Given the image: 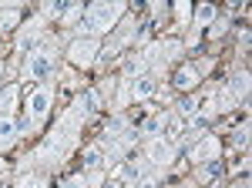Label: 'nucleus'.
<instances>
[{"instance_id": "f257e3e1", "label": "nucleus", "mask_w": 252, "mask_h": 188, "mask_svg": "<svg viewBox=\"0 0 252 188\" xmlns=\"http://www.w3.org/2000/svg\"><path fill=\"white\" fill-rule=\"evenodd\" d=\"M125 14V3H94L84 17H81V34L88 37V34H94V31H108V27H115V20Z\"/></svg>"}, {"instance_id": "f03ea898", "label": "nucleus", "mask_w": 252, "mask_h": 188, "mask_svg": "<svg viewBox=\"0 0 252 188\" xmlns=\"http://www.w3.org/2000/svg\"><path fill=\"white\" fill-rule=\"evenodd\" d=\"M51 104H54V91L51 88H37V91L31 94V114H27V121H24V128H37L44 125V118L51 114Z\"/></svg>"}, {"instance_id": "7ed1b4c3", "label": "nucleus", "mask_w": 252, "mask_h": 188, "mask_svg": "<svg viewBox=\"0 0 252 188\" xmlns=\"http://www.w3.org/2000/svg\"><path fill=\"white\" fill-rule=\"evenodd\" d=\"M54 71V54H51V47H37L34 54L24 61V77L27 81H40V77H47Z\"/></svg>"}, {"instance_id": "20e7f679", "label": "nucleus", "mask_w": 252, "mask_h": 188, "mask_svg": "<svg viewBox=\"0 0 252 188\" xmlns=\"http://www.w3.org/2000/svg\"><path fill=\"white\" fill-rule=\"evenodd\" d=\"M71 61L74 64H81V67H88L91 61H94V54H97V40H91V37H81V40H74L71 44Z\"/></svg>"}, {"instance_id": "39448f33", "label": "nucleus", "mask_w": 252, "mask_h": 188, "mask_svg": "<svg viewBox=\"0 0 252 188\" xmlns=\"http://www.w3.org/2000/svg\"><path fill=\"white\" fill-rule=\"evenodd\" d=\"M219 148H222V145H219V138L209 134V138H202V141L189 151V158H192V161H212V158H219Z\"/></svg>"}, {"instance_id": "423d86ee", "label": "nucleus", "mask_w": 252, "mask_h": 188, "mask_svg": "<svg viewBox=\"0 0 252 188\" xmlns=\"http://www.w3.org/2000/svg\"><path fill=\"white\" fill-rule=\"evenodd\" d=\"M155 91H158V81H155L152 74H138L135 81H131V97H138V101L152 97Z\"/></svg>"}, {"instance_id": "0eeeda50", "label": "nucleus", "mask_w": 252, "mask_h": 188, "mask_svg": "<svg viewBox=\"0 0 252 188\" xmlns=\"http://www.w3.org/2000/svg\"><path fill=\"white\" fill-rule=\"evenodd\" d=\"M172 155H175L172 141H152V145H148V158H152L155 165H168Z\"/></svg>"}, {"instance_id": "6e6552de", "label": "nucleus", "mask_w": 252, "mask_h": 188, "mask_svg": "<svg viewBox=\"0 0 252 188\" xmlns=\"http://www.w3.org/2000/svg\"><path fill=\"white\" fill-rule=\"evenodd\" d=\"M17 125H14V118H7V114H0V151L10 148L14 145V138H17Z\"/></svg>"}, {"instance_id": "1a4fd4ad", "label": "nucleus", "mask_w": 252, "mask_h": 188, "mask_svg": "<svg viewBox=\"0 0 252 188\" xmlns=\"http://www.w3.org/2000/svg\"><path fill=\"white\" fill-rule=\"evenodd\" d=\"M81 165L88 171H97L101 165H104V148L101 145H91V148H84V155H81Z\"/></svg>"}, {"instance_id": "9d476101", "label": "nucleus", "mask_w": 252, "mask_h": 188, "mask_svg": "<svg viewBox=\"0 0 252 188\" xmlns=\"http://www.w3.org/2000/svg\"><path fill=\"white\" fill-rule=\"evenodd\" d=\"M20 20V7L17 3H7V7H0V31H10V27H17Z\"/></svg>"}, {"instance_id": "9b49d317", "label": "nucleus", "mask_w": 252, "mask_h": 188, "mask_svg": "<svg viewBox=\"0 0 252 188\" xmlns=\"http://www.w3.org/2000/svg\"><path fill=\"white\" fill-rule=\"evenodd\" d=\"M14 104H17V84H7V88L0 91V114H7V118H10Z\"/></svg>"}, {"instance_id": "f8f14e48", "label": "nucleus", "mask_w": 252, "mask_h": 188, "mask_svg": "<svg viewBox=\"0 0 252 188\" xmlns=\"http://www.w3.org/2000/svg\"><path fill=\"white\" fill-rule=\"evenodd\" d=\"M195 81H198V71H195V67H182V71L175 74V88L189 91V88H195Z\"/></svg>"}, {"instance_id": "ddd939ff", "label": "nucleus", "mask_w": 252, "mask_h": 188, "mask_svg": "<svg viewBox=\"0 0 252 188\" xmlns=\"http://www.w3.org/2000/svg\"><path fill=\"white\" fill-rule=\"evenodd\" d=\"M232 91H235V97H246V94H249V74H246V71L232 77Z\"/></svg>"}, {"instance_id": "4468645a", "label": "nucleus", "mask_w": 252, "mask_h": 188, "mask_svg": "<svg viewBox=\"0 0 252 188\" xmlns=\"http://www.w3.org/2000/svg\"><path fill=\"white\" fill-rule=\"evenodd\" d=\"M202 175H205V178H219V175H222V161H202Z\"/></svg>"}, {"instance_id": "2eb2a0df", "label": "nucleus", "mask_w": 252, "mask_h": 188, "mask_svg": "<svg viewBox=\"0 0 252 188\" xmlns=\"http://www.w3.org/2000/svg\"><path fill=\"white\" fill-rule=\"evenodd\" d=\"M178 108H182V114H185V118H195V111H198V101H195V97H185Z\"/></svg>"}, {"instance_id": "dca6fc26", "label": "nucleus", "mask_w": 252, "mask_h": 188, "mask_svg": "<svg viewBox=\"0 0 252 188\" xmlns=\"http://www.w3.org/2000/svg\"><path fill=\"white\" fill-rule=\"evenodd\" d=\"M161 125H165V118H148L141 131H145V134H155V131H161Z\"/></svg>"}, {"instance_id": "f3484780", "label": "nucleus", "mask_w": 252, "mask_h": 188, "mask_svg": "<svg viewBox=\"0 0 252 188\" xmlns=\"http://www.w3.org/2000/svg\"><path fill=\"white\" fill-rule=\"evenodd\" d=\"M195 17L202 20V24H205V20H212L215 17V7H198V10H195Z\"/></svg>"}, {"instance_id": "a211bd4d", "label": "nucleus", "mask_w": 252, "mask_h": 188, "mask_svg": "<svg viewBox=\"0 0 252 188\" xmlns=\"http://www.w3.org/2000/svg\"><path fill=\"white\" fill-rule=\"evenodd\" d=\"M71 7H64V3H47V14L51 17H61V14H67Z\"/></svg>"}, {"instance_id": "6ab92c4d", "label": "nucleus", "mask_w": 252, "mask_h": 188, "mask_svg": "<svg viewBox=\"0 0 252 188\" xmlns=\"http://www.w3.org/2000/svg\"><path fill=\"white\" fill-rule=\"evenodd\" d=\"M61 188H88V182H84V178L78 175V178H67V182H64Z\"/></svg>"}, {"instance_id": "aec40b11", "label": "nucleus", "mask_w": 252, "mask_h": 188, "mask_svg": "<svg viewBox=\"0 0 252 188\" xmlns=\"http://www.w3.org/2000/svg\"><path fill=\"white\" fill-rule=\"evenodd\" d=\"M17 188H44V185H40V182H34V178H27V182H20Z\"/></svg>"}, {"instance_id": "412c9836", "label": "nucleus", "mask_w": 252, "mask_h": 188, "mask_svg": "<svg viewBox=\"0 0 252 188\" xmlns=\"http://www.w3.org/2000/svg\"><path fill=\"white\" fill-rule=\"evenodd\" d=\"M222 31H225V24H222V20H219V24H212V31H209V34H212V37H219V34H222Z\"/></svg>"}, {"instance_id": "4be33fe9", "label": "nucleus", "mask_w": 252, "mask_h": 188, "mask_svg": "<svg viewBox=\"0 0 252 188\" xmlns=\"http://www.w3.org/2000/svg\"><path fill=\"white\" fill-rule=\"evenodd\" d=\"M101 188H121V182H108V185H101Z\"/></svg>"}]
</instances>
